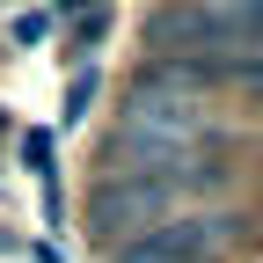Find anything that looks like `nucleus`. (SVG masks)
<instances>
[{
  "mask_svg": "<svg viewBox=\"0 0 263 263\" xmlns=\"http://www.w3.org/2000/svg\"><path fill=\"white\" fill-rule=\"evenodd\" d=\"M168 205H176V190L154 183V176H103L95 197H88V227H95V241L124 249V241L154 234V227L168 219Z\"/></svg>",
  "mask_w": 263,
  "mask_h": 263,
  "instance_id": "f257e3e1",
  "label": "nucleus"
},
{
  "mask_svg": "<svg viewBox=\"0 0 263 263\" xmlns=\"http://www.w3.org/2000/svg\"><path fill=\"white\" fill-rule=\"evenodd\" d=\"M227 241V219L219 212H197V219H161L154 234L124 241L117 263H212V249Z\"/></svg>",
  "mask_w": 263,
  "mask_h": 263,
  "instance_id": "f03ea898",
  "label": "nucleus"
},
{
  "mask_svg": "<svg viewBox=\"0 0 263 263\" xmlns=\"http://www.w3.org/2000/svg\"><path fill=\"white\" fill-rule=\"evenodd\" d=\"M227 73H234L249 95H263V59H234V66H227Z\"/></svg>",
  "mask_w": 263,
  "mask_h": 263,
  "instance_id": "7ed1b4c3",
  "label": "nucleus"
}]
</instances>
